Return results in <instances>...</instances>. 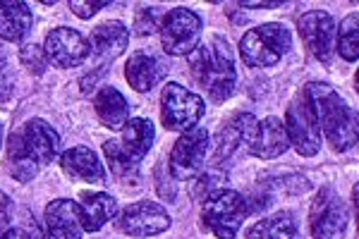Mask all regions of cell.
<instances>
[{"instance_id": "6da1fadb", "label": "cell", "mask_w": 359, "mask_h": 239, "mask_svg": "<svg viewBox=\"0 0 359 239\" xmlns=\"http://www.w3.org/2000/svg\"><path fill=\"white\" fill-rule=\"evenodd\" d=\"M60 134L41 118L27 120L10 134L8 142V172L17 182H29L43 165L55 161Z\"/></svg>"}, {"instance_id": "7a4b0ae2", "label": "cell", "mask_w": 359, "mask_h": 239, "mask_svg": "<svg viewBox=\"0 0 359 239\" xmlns=\"http://www.w3.org/2000/svg\"><path fill=\"white\" fill-rule=\"evenodd\" d=\"M189 74L213 103H223L235 91V57L223 36H211L189 53Z\"/></svg>"}, {"instance_id": "3957f363", "label": "cell", "mask_w": 359, "mask_h": 239, "mask_svg": "<svg viewBox=\"0 0 359 239\" xmlns=\"http://www.w3.org/2000/svg\"><path fill=\"white\" fill-rule=\"evenodd\" d=\"M304 89L309 93L311 103H314L318 127H321V134L326 137V142L331 144V149L338 151V153H345L355 144H359L357 110L331 84L314 81V84H306Z\"/></svg>"}, {"instance_id": "277c9868", "label": "cell", "mask_w": 359, "mask_h": 239, "mask_svg": "<svg viewBox=\"0 0 359 239\" xmlns=\"http://www.w3.org/2000/svg\"><path fill=\"white\" fill-rule=\"evenodd\" d=\"M156 142L154 122L147 118H132L120 130L118 139L103 144V156L108 161L113 177L123 184H137L139 168Z\"/></svg>"}, {"instance_id": "5b68a950", "label": "cell", "mask_w": 359, "mask_h": 239, "mask_svg": "<svg viewBox=\"0 0 359 239\" xmlns=\"http://www.w3.org/2000/svg\"><path fill=\"white\" fill-rule=\"evenodd\" d=\"M249 213V203L240 191L221 189L211 191L201 199V225L206 232H211L218 239H235Z\"/></svg>"}, {"instance_id": "8992f818", "label": "cell", "mask_w": 359, "mask_h": 239, "mask_svg": "<svg viewBox=\"0 0 359 239\" xmlns=\"http://www.w3.org/2000/svg\"><path fill=\"white\" fill-rule=\"evenodd\" d=\"M292 48L290 29L280 22H271L257 29H249L240 39V57L247 67H273Z\"/></svg>"}, {"instance_id": "52a82bcc", "label": "cell", "mask_w": 359, "mask_h": 239, "mask_svg": "<svg viewBox=\"0 0 359 239\" xmlns=\"http://www.w3.org/2000/svg\"><path fill=\"white\" fill-rule=\"evenodd\" d=\"M283 125H285L290 146L297 151L299 156L314 158L318 151H321V127H318L314 103H311L304 86L294 93L290 106H287V115Z\"/></svg>"}, {"instance_id": "ba28073f", "label": "cell", "mask_w": 359, "mask_h": 239, "mask_svg": "<svg viewBox=\"0 0 359 239\" xmlns=\"http://www.w3.org/2000/svg\"><path fill=\"white\" fill-rule=\"evenodd\" d=\"M206 113L204 98L196 91H189L187 86L177 81H168L161 89V122L170 132H187L199 125V120Z\"/></svg>"}, {"instance_id": "9c48e42d", "label": "cell", "mask_w": 359, "mask_h": 239, "mask_svg": "<svg viewBox=\"0 0 359 239\" xmlns=\"http://www.w3.org/2000/svg\"><path fill=\"white\" fill-rule=\"evenodd\" d=\"M161 48L168 55H189L199 46L201 17L189 8H172L163 15L158 29Z\"/></svg>"}, {"instance_id": "30bf717a", "label": "cell", "mask_w": 359, "mask_h": 239, "mask_svg": "<svg viewBox=\"0 0 359 239\" xmlns=\"http://www.w3.org/2000/svg\"><path fill=\"white\" fill-rule=\"evenodd\" d=\"M309 232L314 239H345L347 206L333 186H321L309 208Z\"/></svg>"}, {"instance_id": "8fae6325", "label": "cell", "mask_w": 359, "mask_h": 239, "mask_svg": "<svg viewBox=\"0 0 359 239\" xmlns=\"http://www.w3.org/2000/svg\"><path fill=\"white\" fill-rule=\"evenodd\" d=\"M211 151V134L204 127L196 125L194 130L180 134V139L172 144L170 158H168V170L175 179H192L196 172L204 168V161Z\"/></svg>"}, {"instance_id": "7c38bea8", "label": "cell", "mask_w": 359, "mask_h": 239, "mask_svg": "<svg viewBox=\"0 0 359 239\" xmlns=\"http://www.w3.org/2000/svg\"><path fill=\"white\" fill-rule=\"evenodd\" d=\"M115 225L118 230L127 237H137V239H147L163 235L165 230H170L172 220L170 213L161 206L158 201H135L130 206H125L123 211L115 215Z\"/></svg>"}, {"instance_id": "4fadbf2b", "label": "cell", "mask_w": 359, "mask_h": 239, "mask_svg": "<svg viewBox=\"0 0 359 239\" xmlns=\"http://www.w3.org/2000/svg\"><path fill=\"white\" fill-rule=\"evenodd\" d=\"M297 32L304 46L318 62H331L333 43H335V22L326 10H309L299 15Z\"/></svg>"}, {"instance_id": "5bb4252c", "label": "cell", "mask_w": 359, "mask_h": 239, "mask_svg": "<svg viewBox=\"0 0 359 239\" xmlns=\"http://www.w3.org/2000/svg\"><path fill=\"white\" fill-rule=\"evenodd\" d=\"M43 50L48 55V62H53V65L62 69L79 67L91 55L89 41L72 27H57L53 32H48Z\"/></svg>"}, {"instance_id": "9a60e30c", "label": "cell", "mask_w": 359, "mask_h": 239, "mask_svg": "<svg viewBox=\"0 0 359 239\" xmlns=\"http://www.w3.org/2000/svg\"><path fill=\"white\" fill-rule=\"evenodd\" d=\"M247 149H249V153L262 161L280 158V156L290 149V139H287L283 120L276 118V115H269V118H264L262 122H257V127H254L252 137H249V142H247Z\"/></svg>"}, {"instance_id": "2e32d148", "label": "cell", "mask_w": 359, "mask_h": 239, "mask_svg": "<svg viewBox=\"0 0 359 239\" xmlns=\"http://www.w3.org/2000/svg\"><path fill=\"white\" fill-rule=\"evenodd\" d=\"M89 41V50L94 62H101V67H106L108 62L120 57L130 46V29H127L123 22H103L98 25L91 36L86 39Z\"/></svg>"}, {"instance_id": "e0dca14e", "label": "cell", "mask_w": 359, "mask_h": 239, "mask_svg": "<svg viewBox=\"0 0 359 239\" xmlns=\"http://www.w3.org/2000/svg\"><path fill=\"white\" fill-rule=\"evenodd\" d=\"M43 223L50 239H82L84 227L79 220L77 201L72 199H55L46 206Z\"/></svg>"}, {"instance_id": "ac0fdd59", "label": "cell", "mask_w": 359, "mask_h": 239, "mask_svg": "<svg viewBox=\"0 0 359 239\" xmlns=\"http://www.w3.org/2000/svg\"><path fill=\"white\" fill-rule=\"evenodd\" d=\"M60 168L74 182L84 184H101L106 179V170L103 163L96 156V151L86 146H72L60 153Z\"/></svg>"}, {"instance_id": "d6986e66", "label": "cell", "mask_w": 359, "mask_h": 239, "mask_svg": "<svg viewBox=\"0 0 359 239\" xmlns=\"http://www.w3.org/2000/svg\"><path fill=\"white\" fill-rule=\"evenodd\" d=\"M254 127H257V118L252 113H235L233 118L225 122V127L218 132L216 144H213V163L221 165L235 153L240 144H247L252 137Z\"/></svg>"}, {"instance_id": "ffe728a7", "label": "cell", "mask_w": 359, "mask_h": 239, "mask_svg": "<svg viewBox=\"0 0 359 239\" xmlns=\"http://www.w3.org/2000/svg\"><path fill=\"white\" fill-rule=\"evenodd\" d=\"M165 74V62L158 55L149 50H137L130 60L125 62V79L139 93L151 91Z\"/></svg>"}, {"instance_id": "44dd1931", "label": "cell", "mask_w": 359, "mask_h": 239, "mask_svg": "<svg viewBox=\"0 0 359 239\" xmlns=\"http://www.w3.org/2000/svg\"><path fill=\"white\" fill-rule=\"evenodd\" d=\"M77 211L84 232H98L118 215V201L106 191H82L77 199Z\"/></svg>"}, {"instance_id": "7402d4cb", "label": "cell", "mask_w": 359, "mask_h": 239, "mask_svg": "<svg viewBox=\"0 0 359 239\" xmlns=\"http://www.w3.org/2000/svg\"><path fill=\"white\" fill-rule=\"evenodd\" d=\"M94 113L98 122L106 130L120 132L130 120V108H127V98L115 86H101L94 96Z\"/></svg>"}, {"instance_id": "603a6c76", "label": "cell", "mask_w": 359, "mask_h": 239, "mask_svg": "<svg viewBox=\"0 0 359 239\" xmlns=\"http://www.w3.org/2000/svg\"><path fill=\"white\" fill-rule=\"evenodd\" d=\"M32 29V10L22 0H0V39L20 43Z\"/></svg>"}, {"instance_id": "cb8c5ba5", "label": "cell", "mask_w": 359, "mask_h": 239, "mask_svg": "<svg viewBox=\"0 0 359 239\" xmlns=\"http://www.w3.org/2000/svg\"><path fill=\"white\" fill-rule=\"evenodd\" d=\"M297 237V218L292 211H278L259 220L247 230V239H294Z\"/></svg>"}, {"instance_id": "d4e9b609", "label": "cell", "mask_w": 359, "mask_h": 239, "mask_svg": "<svg viewBox=\"0 0 359 239\" xmlns=\"http://www.w3.org/2000/svg\"><path fill=\"white\" fill-rule=\"evenodd\" d=\"M335 48L345 62L359 60V13L347 15L335 29Z\"/></svg>"}, {"instance_id": "484cf974", "label": "cell", "mask_w": 359, "mask_h": 239, "mask_svg": "<svg viewBox=\"0 0 359 239\" xmlns=\"http://www.w3.org/2000/svg\"><path fill=\"white\" fill-rule=\"evenodd\" d=\"M20 62H22V67H27L29 74L41 77V74L46 72V67H48V55H46L43 46L27 43L20 48Z\"/></svg>"}, {"instance_id": "4316f807", "label": "cell", "mask_w": 359, "mask_h": 239, "mask_svg": "<svg viewBox=\"0 0 359 239\" xmlns=\"http://www.w3.org/2000/svg\"><path fill=\"white\" fill-rule=\"evenodd\" d=\"M161 22H163V13H161L158 8H142V10H137V15H135L137 34H154V32H158Z\"/></svg>"}, {"instance_id": "83f0119b", "label": "cell", "mask_w": 359, "mask_h": 239, "mask_svg": "<svg viewBox=\"0 0 359 239\" xmlns=\"http://www.w3.org/2000/svg\"><path fill=\"white\" fill-rule=\"evenodd\" d=\"M111 3H106V0H69L67 8L72 10L74 17H79V20H91L96 13H101L103 8H108Z\"/></svg>"}, {"instance_id": "f1b7e54d", "label": "cell", "mask_w": 359, "mask_h": 239, "mask_svg": "<svg viewBox=\"0 0 359 239\" xmlns=\"http://www.w3.org/2000/svg\"><path fill=\"white\" fill-rule=\"evenodd\" d=\"M10 215H13V201H10V196L5 191H0V237L8 232Z\"/></svg>"}, {"instance_id": "f546056e", "label": "cell", "mask_w": 359, "mask_h": 239, "mask_svg": "<svg viewBox=\"0 0 359 239\" xmlns=\"http://www.w3.org/2000/svg\"><path fill=\"white\" fill-rule=\"evenodd\" d=\"M0 239H32V237H29L22 227H8V232H5Z\"/></svg>"}, {"instance_id": "4dcf8cb0", "label": "cell", "mask_w": 359, "mask_h": 239, "mask_svg": "<svg viewBox=\"0 0 359 239\" xmlns=\"http://www.w3.org/2000/svg\"><path fill=\"white\" fill-rule=\"evenodd\" d=\"M280 0H276V3H266V0H262V3H240V8H280Z\"/></svg>"}, {"instance_id": "1f68e13d", "label": "cell", "mask_w": 359, "mask_h": 239, "mask_svg": "<svg viewBox=\"0 0 359 239\" xmlns=\"http://www.w3.org/2000/svg\"><path fill=\"white\" fill-rule=\"evenodd\" d=\"M352 203H355V218L359 225V182L355 184V191H352Z\"/></svg>"}, {"instance_id": "d6a6232c", "label": "cell", "mask_w": 359, "mask_h": 239, "mask_svg": "<svg viewBox=\"0 0 359 239\" xmlns=\"http://www.w3.org/2000/svg\"><path fill=\"white\" fill-rule=\"evenodd\" d=\"M355 91L359 93V69H357V74H355Z\"/></svg>"}, {"instance_id": "836d02e7", "label": "cell", "mask_w": 359, "mask_h": 239, "mask_svg": "<svg viewBox=\"0 0 359 239\" xmlns=\"http://www.w3.org/2000/svg\"><path fill=\"white\" fill-rule=\"evenodd\" d=\"M0 149H3V125H0Z\"/></svg>"}, {"instance_id": "e575fe53", "label": "cell", "mask_w": 359, "mask_h": 239, "mask_svg": "<svg viewBox=\"0 0 359 239\" xmlns=\"http://www.w3.org/2000/svg\"><path fill=\"white\" fill-rule=\"evenodd\" d=\"M357 239H359V225H357Z\"/></svg>"}]
</instances>
